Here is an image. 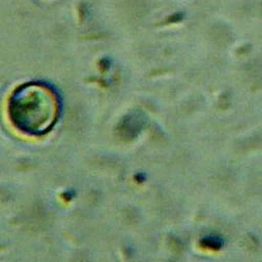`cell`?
Here are the masks:
<instances>
[{"instance_id": "cell-1", "label": "cell", "mask_w": 262, "mask_h": 262, "mask_svg": "<svg viewBox=\"0 0 262 262\" xmlns=\"http://www.w3.org/2000/svg\"><path fill=\"white\" fill-rule=\"evenodd\" d=\"M57 88L42 80L21 84L9 96L8 117L20 133L29 137L49 134L62 116Z\"/></svg>"}]
</instances>
